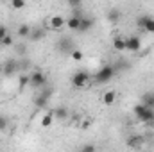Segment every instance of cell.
Segmentation results:
<instances>
[{"instance_id": "obj_7", "label": "cell", "mask_w": 154, "mask_h": 152, "mask_svg": "<svg viewBox=\"0 0 154 152\" xmlns=\"http://www.w3.org/2000/svg\"><path fill=\"white\" fill-rule=\"evenodd\" d=\"M47 84V75L43 74V72H32L31 74V86H34V88H41V86H45Z\"/></svg>"}, {"instance_id": "obj_11", "label": "cell", "mask_w": 154, "mask_h": 152, "mask_svg": "<svg viewBox=\"0 0 154 152\" xmlns=\"http://www.w3.org/2000/svg\"><path fill=\"white\" fill-rule=\"evenodd\" d=\"M106 18H108V22H111V23H118V22L122 20V11L116 9V7H111V9L108 11Z\"/></svg>"}, {"instance_id": "obj_13", "label": "cell", "mask_w": 154, "mask_h": 152, "mask_svg": "<svg viewBox=\"0 0 154 152\" xmlns=\"http://www.w3.org/2000/svg\"><path fill=\"white\" fill-rule=\"evenodd\" d=\"M54 118H56V116H54V111H48V113H45L43 116H41V122H39V125L47 129V127H50V125L54 123Z\"/></svg>"}, {"instance_id": "obj_24", "label": "cell", "mask_w": 154, "mask_h": 152, "mask_svg": "<svg viewBox=\"0 0 154 152\" xmlns=\"http://www.w3.org/2000/svg\"><path fill=\"white\" fill-rule=\"evenodd\" d=\"M11 7L16 9V11H20V9L25 7V0H11Z\"/></svg>"}, {"instance_id": "obj_14", "label": "cell", "mask_w": 154, "mask_h": 152, "mask_svg": "<svg viewBox=\"0 0 154 152\" xmlns=\"http://www.w3.org/2000/svg\"><path fill=\"white\" fill-rule=\"evenodd\" d=\"M43 38H45V29H41V27H36V29H31V34H29V39H32V41H41Z\"/></svg>"}, {"instance_id": "obj_23", "label": "cell", "mask_w": 154, "mask_h": 152, "mask_svg": "<svg viewBox=\"0 0 154 152\" xmlns=\"http://www.w3.org/2000/svg\"><path fill=\"white\" fill-rule=\"evenodd\" d=\"M13 41H14V39H13V36H11V34L7 32V34H5V36L2 38L0 45H2V47H11V45H13Z\"/></svg>"}, {"instance_id": "obj_6", "label": "cell", "mask_w": 154, "mask_h": 152, "mask_svg": "<svg viewBox=\"0 0 154 152\" xmlns=\"http://www.w3.org/2000/svg\"><path fill=\"white\" fill-rule=\"evenodd\" d=\"M74 13H72V16L70 18H66V27L70 29V31H79V25H81V18H82V14H81V7L79 9H72Z\"/></svg>"}, {"instance_id": "obj_2", "label": "cell", "mask_w": 154, "mask_h": 152, "mask_svg": "<svg viewBox=\"0 0 154 152\" xmlns=\"http://www.w3.org/2000/svg\"><path fill=\"white\" fill-rule=\"evenodd\" d=\"M113 75H115V66L113 65H106V66H102L97 74H95V82L97 84H106L108 81H111L113 79Z\"/></svg>"}, {"instance_id": "obj_25", "label": "cell", "mask_w": 154, "mask_h": 152, "mask_svg": "<svg viewBox=\"0 0 154 152\" xmlns=\"http://www.w3.org/2000/svg\"><path fill=\"white\" fill-rule=\"evenodd\" d=\"M18 84H20V88H23V86L31 84V75H20V79H18Z\"/></svg>"}, {"instance_id": "obj_28", "label": "cell", "mask_w": 154, "mask_h": 152, "mask_svg": "<svg viewBox=\"0 0 154 152\" xmlns=\"http://www.w3.org/2000/svg\"><path fill=\"white\" fill-rule=\"evenodd\" d=\"M81 150H82V152H93V150H95V145H91V143H88V145H84V147H81Z\"/></svg>"}, {"instance_id": "obj_1", "label": "cell", "mask_w": 154, "mask_h": 152, "mask_svg": "<svg viewBox=\"0 0 154 152\" xmlns=\"http://www.w3.org/2000/svg\"><path fill=\"white\" fill-rule=\"evenodd\" d=\"M133 111L136 114V118L142 122V123H152L154 122V109L147 108L145 104H136L133 108Z\"/></svg>"}, {"instance_id": "obj_4", "label": "cell", "mask_w": 154, "mask_h": 152, "mask_svg": "<svg viewBox=\"0 0 154 152\" xmlns=\"http://www.w3.org/2000/svg\"><path fill=\"white\" fill-rule=\"evenodd\" d=\"M91 82V77L90 74L86 72V70H77L75 74L72 75V84L75 86V88H84V86H88Z\"/></svg>"}, {"instance_id": "obj_21", "label": "cell", "mask_w": 154, "mask_h": 152, "mask_svg": "<svg viewBox=\"0 0 154 152\" xmlns=\"http://www.w3.org/2000/svg\"><path fill=\"white\" fill-rule=\"evenodd\" d=\"M70 57L74 59V61H82V57H84V54L79 50V48H74L72 52H70Z\"/></svg>"}, {"instance_id": "obj_9", "label": "cell", "mask_w": 154, "mask_h": 152, "mask_svg": "<svg viewBox=\"0 0 154 152\" xmlns=\"http://www.w3.org/2000/svg\"><path fill=\"white\" fill-rule=\"evenodd\" d=\"M48 99H50V91H43V93H39L34 97V108H38V109H45L47 106H48Z\"/></svg>"}, {"instance_id": "obj_20", "label": "cell", "mask_w": 154, "mask_h": 152, "mask_svg": "<svg viewBox=\"0 0 154 152\" xmlns=\"http://www.w3.org/2000/svg\"><path fill=\"white\" fill-rule=\"evenodd\" d=\"M29 34H31V27H29V25L23 23V25L18 27V36H20V38H29Z\"/></svg>"}, {"instance_id": "obj_18", "label": "cell", "mask_w": 154, "mask_h": 152, "mask_svg": "<svg viewBox=\"0 0 154 152\" xmlns=\"http://www.w3.org/2000/svg\"><path fill=\"white\" fill-rule=\"evenodd\" d=\"M142 104H145L147 108L154 109V93H143L142 95Z\"/></svg>"}, {"instance_id": "obj_16", "label": "cell", "mask_w": 154, "mask_h": 152, "mask_svg": "<svg viewBox=\"0 0 154 152\" xmlns=\"http://www.w3.org/2000/svg\"><path fill=\"white\" fill-rule=\"evenodd\" d=\"M113 48L116 52H125V38H122V36L113 38Z\"/></svg>"}, {"instance_id": "obj_17", "label": "cell", "mask_w": 154, "mask_h": 152, "mask_svg": "<svg viewBox=\"0 0 154 152\" xmlns=\"http://www.w3.org/2000/svg\"><path fill=\"white\" fill-rule=\"evenodd\" d=\"M115 100H116V93L115 91H106V93L102 95V102H104L106 106H113Z\"/></svg>"}, {"instance_id": "obj_12", "label": "cell", "mask_w": 154, "mask_h": 152, "mask_svg": "<svg viewBox=\"0 0 154 152\" xmlns=\"http://www.w3.org/2000/svg\"><path fill=\"white\" fill-rule=\"evenodd\" d=\"M59 48H61L63 52L70 54V52L74 50V41H72V38H61L59 39Z\"/></svg>"}, {"instance_id": "obj_22", "label": "cell", "mask_w": 154, "mask_h": 152, "mask_svg": "<svg viewBox=\"0 0 154 152\" xmlns=\"http://www.w3.org/2000/svg\"><path fill=\"white\" fill-rule=\"evenodd\" d=\"M66 114H68V111H66V108H57V109L54 111V116H56V118H59V120L66 118Z\"/></svg>"}, {"instance_id": "obj_27", "label": "cell", "mask_w": 154, "mask_h": 152, "mask_svg": "<svg viewBox=\"0 0 154 152\" xmlns=\"http://www.w3.org/2000/svg\"><path fill=\"white\" fill-rule=\"evenodd\" d=\"M81 4H82V0H68V5H70L72 9H79Z\"/></svg>"}, {"instance_id": "obj_31", "label": "cell", "mask_w": 154, "mask_h": 152, "mask_svg": "<svg viewBox=\"0 0 154 152\" xmlns=\"http://www.w3.org/2000/svg\"><path fill=\"white\" fill-rule=\"evenodd\" d=\"M152 125H154V122H152Z\"/></svg>"}, {"instance_id": "obj_8", "label": "cell", "mask_w": 154, "mask_h": 152, "mask_svg": "<svg viewBox=\"0 0 154 152\" xmlns=\"http://www.w3.org/2000/svg\"><path fill=\"white\" fill-rule=\"evenodd\" d=\"M142 48V41L138 36H129L125 38V50L127 52H138Z\"/></svg>"}, {"instance_id": "obj_10", "label": "cell", "mask_w": 154, "mask_h": 152, "mask_svg": "<svg viewBox=\"0 0 154 152\" xmlns=\"http://www.w3.org/2000/svg\"><path fill=\"white\" fill-rule=\"evenodd\" d=\"M16 70H18V63H16L14 59H9V61H5V63L2 65V74H4V75H13Z\"/></svg>"}, {"instance_id": "obj_3", "label": "cell", "mask_w": 154, "mask_h": 152, "mask_svg": "<svg viewBox=\"0 0 154 152\" xmlns=\"http://www.w3.org/2000/svg\"><path fill=\"white\" fill-rule=\"evenodd\" d=\"M45 27H48L50 31H61L63 27H66V18H63L61 14H52L45 20Z\"/></svg>"}, {"instance_id": "obj_19", "label": "cell", "mask_w": 154, "mask_h": 152, "mask_svg": "<svg viewBox=\"0 0 154 152\" xmlns=\"http://www.w3.org/2000/svg\"><path fill=\"white\" fill-rule=\"evenodd\" d=\"M127 145L133 149H138V147H142V136H131L129 140H127Z\"/></svg>"}, {"instance_id": "obj_26", "label": "cell", "mask_w": 154, "mask_h": 152, "mask_svg": "<svg viewBox=\"0 0 154 152\" xmlns=\"http://www.w3.org/2000/svg\"><path fill=\"white\" fill-rule=\"evenodd\" d=\"M7 125H9V120H7L4 114H0V131H5Z\"/></svg>"}, {"instance_id": "obj_29", "label": "cell", "mask_w": 154, "mask_h": 152, "mask_svg": "<svg viewBox=\"0 0 154 152\" xmlns=\"http://www.w3.org/2000/svg\"><path fill=\"white\" fill-rule=\"evenodd\" d=\"M7 34V27L5 25H0V41H2V38Z\"/></svg>"}, {"instance_id": "obj_5", "label": "cell", "mask_w": 154, "mask_h": 152, "mask_svg": "<svg viewBox=\"0 0 154 152\" xmlns=\"http://www.w3.org/2000/svg\"><path fill=\"white\" fill-rule=\"evenodd\" d=\"M136 25H138V27H142L143 31H147L149 34H154V18H152V16H149V14L140 16V18L136 20Z\"/></svg>"}, {"instance_id": "obj_30", "label": "cell", "mask_w": 154, "mask_h": 152, "mask_svg": "<svg viewBox=\"0 0 154 152\" xmlns=\"http://www.w3.org/2000/svg\"><path fill=\"white\" fill-rule=\"evenodd\" d=\"M0 74H2V65H0Z\"/></svg>"}, {"instance_id": "obj_15", "label": "cell", "mask_w": 154, "mask_h": 152, "mask_svg": "<svg viewBox=\"0 0 154 152\" xmlns=\"http://www.w3.org/2000/svg\"><path fill=\"white\" fill-rule=\"evenodd\" d=\"M91 27H93V20L82 16V18H81V25H79V32H86V31H90Z\"/></svg>"}]
</instances>
